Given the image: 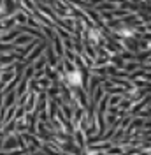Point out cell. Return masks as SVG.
Wrapping results in <instances>:
<instances>
[{"mask_svg":"<svg viewBox=\"0 0 151 155\" xmlns=\"http://www.w3.org/2000/svg\"><path fill=\"white\" fill-rule=\"evenodd\" d=\"M69 81H70L72 85H79V83H81V74H79V72H70V74H69Z\"/></svg>","mask_w":151,"mask_h":155,"instance_id":"cell-1","label":"cell"}]
</instances>
